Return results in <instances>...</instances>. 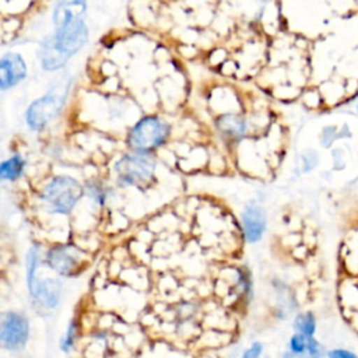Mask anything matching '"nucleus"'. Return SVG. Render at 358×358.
I'll use <instances>...</instances> for the list:
<instances>
[{
	"instance_id": "nucleus-1",
	"label": "nucleus",
	"mask_w": 358,
	"mask_h": 358,
	"mask_svg": "<svg viewBox=\"0 0 358 358\" xmlns=\"http://www.w3.org/2000/svg\"><path fill=\"white\" fill-rule=\"evenodd\" d=\"M70 77L63 74L59 77L49 91L32 102L27 110V123L32 130L43 129L50 120H53L62 110L69 91H70Z\"/></svg>"
},
{
	"instance_id": "nucleus-2",
	"label": "nucleus",
	"mask_w": 358,
	"mask_h": 358,
	"mask_svg": "<svg viewBox=\"0 0 358 358\" xmlns=\"http://www.w3.org/2000/svg\"><path fill=\"white\" fill-rule=\"evenodd\" d=\"M83 196V187L70 176H55L43 189V200L52 211L67 214Z\"/></svg>"
},
{
	"instance_id": "nucleus-3",
	"label": "nucleus",
	"mask_w": 358,
	"mask_h": 358,
	"mask_svg": "<svg viewBox=\"0 0 358 358\" xmlns=\"http://www.w3.org/2000/svg\"><path fill=\"white\" fill-rule=\"evenodd\" d=\"M169 126L157 116H145L138 120L129 134V144L136 151L148 152L165 143Z\"/></svg>"
},
{
	"instance_id": "nucleus-4",
	"label": "nucleus",
	"mask_w": 358,
	"mask_h": 358,
	"mask_svg": "<svg viewBox=\"0 0 358 358\" xmlns=\"http://www.w3.org/2000/svg\"><path fill=\"white\" fill-rule=\"evenodd\" d=\"M155 169V159L144 151H134L123 155L116 164L119 179L126 185H145L151 180Z\"/></svg>"
},
{
	"instance_id": "nucleus-5",
	"label": "nucleus",
	"mask_w": 358,
	"mask_h": 358,
	"mask_svg": "<svg viewBox=\"0 0 358 358\" xmlns=\"http://www.w3.org/2000/svg\"><path fill=\"white\" fill-rule=\"evenodd\" d=\"M56 31L52 35L55 45L69 59L77 53L88 39V28L84 18H78L62 25L55 27Z\"/></svg>"
},
{
	"instance_id": "nucleus-6",
	"label": "nucleus",
	"mask_w": 358,
	"mask_h": 358,
	"mask_svg": "<svg viewBox=\"0 0 358 358\" xmlns=\"http://www.w3.org/2000/svg\"><path fill=\"white\" fill-rule=\"evenodd\" d=\"M28 322L27 319L15 312H7L3 315L0 327V340L8 350H17L24 347L28 338Z\"/></svg>"
},
{
	"instance_id": "nucleus-7",
	"label": "nucleus",
	"mask_w": 358,
	"mask_h": 358,
	"mask_svg": "<svg viewBox=\"0 0 358 358\" xmlns=\"http://www.w3.org/2000/svg\"><path fill=\"white\" fill-rule=\"evenodd\" d=\"M48 264L57 273L63 275H70L78 270L81 260V253L77 248L71 245L53 246L46 255Z\"/></svg>"
},
{
	"instance_id": "nucleus-8",
	"label": "nucleus",
	"mask_w": 358,
	"mask_h": 358,
	"mask_svg": "<svg viewBox=\"0 0 358 358\" xmlns=\"http://www.w3.org/2000/svg\"><path fill=\"white\" fill-rule=\"evenodd\" d=\"M27 76L24 59L17 53H6L0 60V88L3 91L17 85Z\"/></svg>"
},
{
	"instance_id": "nucleus-9",
	"label": "nucleus",
	"mask_w": 358,
	"mask_h": 358,
	"mask_svg": "<svg viewBox=\"0 0 358 358\" xmlns=\"http://www.w3.org/2000/svg\"><path fill=\"white\" fill-rule=\"evenodd\" d=\"M31 295L43 306L52 309L60 298V284L53 278H35L29 285Z\"/></svg>"
},
{
	"instance_id": "nucleus-10",
	"label": "nucleus",
	"mask_w": 358,
	"mask_h": 358,
	"mask_svg": "<svg viewBox=\"0 0 358 358\" xmlns=\"http://www.w3.org/2000/svg\"><path fill=\"white\" fill-rule=\"evenodd\" d=\"M243 232L249 242H256L262 238L266 229L264 210L257 204H249L242 213Z\"/></svg>"
},
{
	"instance_id": "nucleus-11",
	"label": "nucleus",
	"mask_w": 358,
	"mask_h": 358,
	"mask_svg": "<svg viewBox=\"0 0 358 358\" xmlns=\"http://www.w3.org/2000/svg\"><path fill=\"white\" fill-rule=\"evenodd\" d=\"M39 57H41V63H42V67L45 70H57L60 67H63L69 57L64 56L59 48L55 45L53 39H52V35H49L41 45V49H39Z\"/></svg>"
},
{
	"instance_id": "nucleus-12",
	"label": "nucleus",
	"mask_w": 358,
	"mask_h": 358,
	"mask_svg": "<svg viewBox=\"0 0 358 358\" xmlns=\"http://www.w3.org/2000/svg\"><path fill=\"white\" fill-rule=\"evenodd\" d=\"M217 127L220 129V131L228 137L232 138H238L242 137L246 131V122L235 113H225L222 116H220V119L217 120Z\"/></svg>"
},
{
	"instance_id": "nucleus-13",
	"label": "nucleus",
	"mask_w": 358,
	"mask_h": 358,
	"mask_svg": "<svg viewBox=\"0 0 358 358\" xmlns=\"http://www.w3.org/2000/svg\"><path fill=\"white\" fill-rule=\"evenodd\" d=\"M25 166V161L21 155H13L0 165V178L4 180H14L21 176Z\"/></svg>"
},
{
	"instance_id": "nucleus-14",
	"label": "nucleus",
	"mask_w": 358,
	"mask_h": 358,
	"mask_svg": "<svg viewBox=\"0 0 358 358\" xmlns=\"http://www.w3.org/2000/svg\"><path fill=\"white\" fill-rule=\"evenodd\" d=\"M294 327L296 331L305 334L306 337H313L315 331H316V319L315 315L312 312H303L299 313L295 317L294 322Z\"/></svg>"
},
{
	"instance_id": "nucleus-15",
	"label": "nucleus",
	"mask_w": 358,
	"mask_h": 358,
	"mask_svg": "<svg viewBox=\"0 0 358 358\" xmlns=\"http://www.w3.org/2000/svg\"><path fill=\"white\" fill-rule=\"evenodd\" d=\"M308 348V337L299 331H296L289 340V350L295 355H301Z\"/></svg>"
},
{
	"instance_id": "nucleus-16",
	"label": "nucleus",
	"mask_w": 358,
	"mask_h": 358,
	"mask_svg": "<svg viewBox=\"0 0 358 358\" xmlns=\"http://www.w3.org/2000/svg\"><path fill=\"white\" fill-rule=\"evenodd\" d=\"M76 336H77V324L76 322H71L70 326L67 327V331L62 340V350L63 351H70V348L73 347L74 344V340H76Z\"/></svg>"
},
{
	"instance_id": "nucleus-17",
	"label": "nucleus",
	"mask_w": 358,
	"mask_h": 358,
	"mask_svg": "<svg viewBox=\"0 0 358 358\" xmlns=\"http://www.w3.org/2000/svg\"><path fill=\"white\" fill-rule=\"evenodd\" d=\"M327 358H358V355L347 348H333L327 351Z\"/></svg>"
},
{
	"instance_id": "nucleus-18",
	"label": "nucleus",
	"mask_w": 358,
	"mask_h": 358,
	"mask_svg": "<svg viewBox=\"0 0 358 358\" xmlns=\"http://www.w3.org/2000/svg\"><path fill=\"white\" fill-rule=\"evenodd\" d=\"M308 354L310 355V358H319L320 357V344L319 341H316L313 337H308V348H306Z\"/></svg>"
},
{
	"instance_id": "nucleus-19",
	"label": "nucleus",
	"mask_w": 358,
	"mask_h": 358,
	"mask_svg": "<svg viewBox=\"0 0 358 358\" xmlns=\"http://www.w3.org/2000/svg\"><path fill=\"white\" fill-rule=\"evenodd\" d=\"M262 351H263V345L260 343H255L246 350V352L242 355V358H260Z\"/></svg>"
},
{
	"instance_id": "nucleus-20",
	"label": "nucleus",
	"mask_w": 358,
	"mask_h": 358,
	"mask_svg": "<svg viewBox=\"0 0 358 358\" xmlns=\"http://www.w3.org/2000/svg\"><path fill=\"white\" fill-rule=\"evenodd\" d=\"M357 112H358V105H357Z\"/></svg>"
},
{
	"instance_id": "nucleus-21",
	"label": "nucleus",
	"mask_w": 358,
	"mask_h": 358,
	"mask_svg": "<svg viewBox=\"0 0 358 358\" xmlns=\"http://www.w3.org/2000/svg\"><path fill=\"white\" fill-rule=\"evenodd\" d=\"M263 1H264V0H263Z\"/></svg>"
}]
</instances>
